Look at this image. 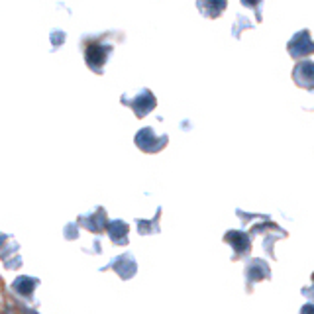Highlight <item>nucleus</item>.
<instances>
[{
	"label": "nucleus",
	"mask_w": 314,
	"mask_h": 314,
	"mask_svg": "<svg viewBox=\"0 0 314 314\" xmlns=\"http://www.w3.org/2000/svg\"><path fill=\"white\" fill-rule=\"evenodd\" d=\"M287 236H289V234H287L283 228H279V230H269V232L263 234V249H265V254L271 259H275V241L283 240V238H287Z\"/></svg>",
	"instance_id": "15"
},
{
	"label": "nucleus",
	"mask_w": 314,
	"mask_h": 314,
	"mask_svg": "<svg viewBox=\"0 0 314 314\" xmlns=\"http://www.w3.org/2000/svg\"><path fill=\"white\" fill-rule=\"evenodd\" d=\"M18 252H20L18 241L14 240L12 236H8V234H2V256H0V259H2V267L8 265L10 258H16L18 261H22Z\"/></svg>",
	"instance_id": "14"
},
{
	"label": "nucleus",
	"mask_w": 314,
	"mask_h": 314,
	"mask_svg": "<svg viewBox=\"0 0 314 314\" xmlns=\"http://www.w3.org/2000/svg\"><path fill=\"white\" fill-rule=\"evenodd\" d=\"M300 295L304 296L306 300L314 302V273H312V277H310V285H308V287H302V289H300Z\"/></svg>",
	"instance_id": "20"
},
{
	"label": "nucleus",
	"mask_w": 314,
	"mask_h": 314,
	"mask_svg": "<svg viewBox=\"0 0 314 314\" xmlns=\"http://www.w3.org/2000/svg\"><path fill=\"white\" fill-rule=\"evenodd\" d=\"M228 8V0H197V10L204 18L214 20L220 18Z\"/></svg>",
	"instance_id": "13"
},
{
	"label": "nucleus",
	"mask_w": 314,
	"mask_h": 314,
	"mask_svg": "<svg viewBox=\"0 0 314 314\" xmlns=\"http://www.w3.org/2000/svg\"><path fill=\"white\" fill-rule=\"evenodd\" d=\"M243 279H245V293H254L258 283L271 281L269 263L261 258H247L245 265H243Z\"/></svg>",
	"instance_id": "3"
},
{
	"label": "nucleus",
	"mask_w": 314,
	"mask_h": 314,
	"mask_svg": "<svg viewBox=\"0 0 314 314\" xmlns=\"http://www.w3.org/2000/svg\"><path fill=\"white\" fill-rule=\"evenodd\" d=\"M293 81L296 87L314 93V61L310 59H300L296 61L295 69H293Z\"/></svg>",
	"instance_id": "10"
},
{
	"label": "nucleus",
	"mask_w": 314,
	"mask_h": 314,
	"mask_svg": "<svg viewBox=\"0 0 314 314\" xmlns=\"http://www.w3.org/2000/svg\"><path fill=\"white\" fill-rule=\"evenodd\" d=\"M161 212L163 208L157 206L155 208V214L151 218H136V230L140 236H153V234H159L161 232V226H159V220H161Z\"/></svg>",
	"instance_id": "12"
},
{
	"label": "nucleus",
	"mask_w": 314,
	"mask_h": 314,
	"mask_svg": "<svg viewBox=\"0 0 314 314\" xmlns=\"http://www.w3.org/2000/svg\"><path fill=\"white\" fill-rule=\"evenodd\" d=\"M79 228H81V226L77 224V220L65 224V228H63V238L69 240V241L79 240Z\"/></svg>",
	"instance_id": "19"
},
{
	"label": "nucleus",
	"mask_w": 314,
	"mask_h": 314,
	"mask_svg": "<svg viewBox=\"0 0 314 314\" xmlns=\"http://www.w3.org/2000/svg\"><path fill=\"white\" fill-rule=\"evenodd\" d=\"M65 39H67V34L63 32V30H51V34H49V43H51V51H57L63 43H65Z\"/></svg>",
	"instance_id": "17"
},
{
	"label": "nucleus",
	"mask_w": 314,
	"mask_h": 314,
	"mask_svg": "<svg viewBox=\"0 0 314 314\" xmlns=\"http://www.w3.org/2000/svg\"><path fill=\"white\" fill-rule=\"evenodd\" d=\"M252 234L249 232H243V230H228L222 240L224 243H228L232 247V256L230 259L232 261H240V259H247L249 254H252Z\"/></svg>",
	"instance_id": "5"
},
{
	"label": "nucleus",
	"mask_w": 314,
	"mask_h": 314,
	"mask_svg": "<svg viewBox=\"0 0 314 314\" xmlns=\"http://www.w3.org/2000/svg\"><path fill=\"white\" fill-rule=\"evenodd\" d=\"M287 51L295 61L306 59V57L314 55V39L310 30H298L295 36L287 41Z\"/></svg>",
	"instance_id": "7"
},
{
	"label": "nucleus",
	"mask_w": 314,
	"mask_h": 314,
	"mask_svg": "<svg viewBox=\"0 0 314 314\" xmlns=\"http://www.w3.org/2000/svg\"><path fill=\"white\" fill-rule=\"evenodd\" d=\"M134 144L144 153H159V151H163L167 148L169 136L167 134H157L151 126H146V128H140V132L134 136Z\"/></svg>",
	"instance_id": "4"
},
{
	"label": "nucleus",
	"mask_w": 314,
	"mask_h": 314,
	"mask_svg": "<svg viewBox=\"0 0 314 314\" xmlns=\"http://www.w3.org/2000/svg\"><path fill=\"white\" fill-rule=\"evenodd\" d=\"M254 26H256V24H254V22H249L247 16L238 14L236 20H234V26H232V36L236 37V39H240L241 32H243V30H249V28H254Z\"/></svg>",
	"instance_id": "16"
},
{
	"label": "nucleus",
	"mask_w": 314,
	"mask_h": 314,
	"mask_svg": "<svg viewBox=\"0 0 314 314\" xmlns=\"http://www.w3.org/2000/svg\"><path fill=\"white\" fill-rule=\"evenodd\" d=\"M241 6L243 8H249V10H254V14H256V22H261L263 20V12H261V6H263V0H240Z\"/></svg>",
	"instance_id": "18"
},
{
	"label": "nucleus",
	"mask_w": 314,
	"mask_h": 314,
	"mask_svg": "<svg viewBox=\"0 0 314 314\" xmlns=\"http://www.w3.org/2000/svg\"><path fill=\"white\" fill-rule=\"evenodd\" d=\"M108 222L110 220H108V214H106L104 206H96L93 210H89V212L77 216V224H79L83 230L94 234V236H102V234L106 232V228H108Z\"/></svg>",
	"instance_id": "6"
},
{
	"label": "nucleus",
	"mask_w": 314,
	"mask_h": 314,
	"mask_svg": "<svg viewBox=\"0 0 314 314\" xmlns=\"http://www.w3.org/2000/svg\"><path fill=\"white\" fill-rule=\"evenodd\" d=\"M126 36L122 32H100V34H87L81 37V49L87 67L96 75H104L108 61L114 55L116 43L124 41Z\"/></svg>",
	"instance_id": "1"
},
{
	"label": "nucleus",
	"mask_w": 314,
	"mask_h": 314,
	"mask_svg": "<svg viewBox=\"0 0 314 314\" xmlns=\"http://www.w3.org/2000/svg\"><path fill=\"white\" fill-rule=\"evenodd\" d=\"M120 104L128 106L130 110L134 112L136 118H146L149 112L155 110L157 98H155V94L151 93L149 89H140L134 96L122 94V96H120Z\"/></svg>",
	"instance_id": "2"
},
{
	"label": "nucleus",
	"mask_w": 314,
	"mask_h": 314,
	"mask_svg": "<svg viewBox=\"0 0 314 314\" xmlns=\"http://www.w3.org/2000/svg\"><path fill=\"white\" fill-rule=\"evenodd\" d=\"M108 269H112L122 281H130L138 273V261L132 252H124L120 256H114L104 267H100V271H108Z\"/></svg>",
	"instance_id": "8"
},
{
	"label": "nucleus",
	"mask_w": 314,
	"mask_h": 314,
	"mask_svg": "<svg viewBox=\"0 0 314 314\" xmlns=\"http://www.w3.org/2000/svg\"><path fill=\"white\" fill-rule=\"evenodd\" d=\"M106 234H108V238L114 245H118V247H122V245H128L130 243V224L124 220H120V218H116V220H110L108 222V228H106Z\"/></svg>",
	"instance_id": "11"
},
{
	"label": "nucleus",
	"mask_w": 314,
	"mask_h": 314,
	"mask_svg": "<svg viewBox=\"0 0 314 314\" xmlns=\"http://www.w3.org/2000/svg\"><path fill=\"white\" fill-rule=\"evenodd\" d=\"M39 279L30 277V275H20L12 281L10 291L22 302H36V289L39 287Z\"/></svg>",
	"instance_id": "9"
}]
</instances>
